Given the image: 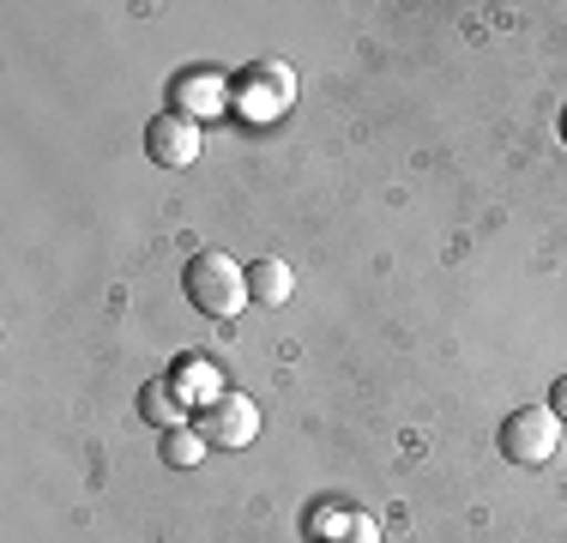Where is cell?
Here are the masks:
<instances>
[{"label": "cell", "mask_w": 567, "mask_h": 543, "mask_svg": "<svg viewBox=\"0 0 567 543\" xmlns=\"http://www.w3.org/2000/svg\"><path fill=\"white\" fill-rule=\"evenodd\" d=\"M182 290H187V303H194L199 315H212V320H229V315H241V308L254 303L248 272L229 260V254H194L187 272H182Z\"/></svg>", "instance_id": "1"}, {"label": "cell", "mask_w": 567, "mask_h": 543, "mask_svg": "<svg viewBox=\"0 0 567 543\" xmlns=\"http://www.w3.org/2000/svg\"><path fill=\"white\" fill-rule=\"evenodd\" d=\"M556 447H561V417L549 404H519L502 423V453L513 465H544Z\"/></svg>", "instance_id": "2"}, {"label": "cell", "mask_w": 567, "mask_h": 543, "mask_svg": "<svg viewBox=\"0 0 567 543\" xmlns=\"http://www.w3.org/2000/svg\"><path fill=\"white\" fill-rule=\"evenodd\" d=\"M199 434H206V447H248L260 434V411L241 392H218L212 404H199Z\"/></svg>", "instance_id": "3"}, {"label": "cell", "mask_w": 567, "mask_h": 543, "mask_svg": "<svg viewBox=\"0 0 567 543\" xmlns=\"http://www.w3.org/2000/svg\"><path fill=\"white\" fill-rule=\"evenodd\" d=\"M145 152H152V163H164V170H187V163L199 157V121L187 115H157L152 127H145Z\"/></svg>", "instance_id": "4"}, {"label": "cell", "mask_w": 567, "mask_h": 543, "mask_svg": "<svg viewBox=\"0 0 567 543\" xmlns=\"http://www.w3.org/2000/svg\"><path fill=\"white\" fill-rule=\"evenodd\" d=\"M236 98H241V109H248L254 121L284 115V109H290V98H296V79L284 73V66H254V73L236 85Z\"/></svg>", "instance_id": "5"}, {"label": "cell", "mask_w": 567, "mask_h": 543, "mask_svg": "<svg viewBox=\"0 0 567 543\" xmlns=\"http://www.w3.org/2000/svg\"><path fill=\"white\" fill-rule=\"evenodd\" d=\"M169 103H175V115H187V121H212L229 109V85L218 73H182L169 85Z\"/></svg>", "instance_id": "6"}, {"label": "cell", "mask_w": 567, "mask_h": 543, "mask_svg": "<svg viewBox=\"0 0 567 543\" xmlns=\"http://www.w3.org/2000/svg\"><path fill=\"white\" fill-rule=\"evenodd\" d=\"M290 266H284V260H254L248 266V296H254V303H284V296H290Z\"/></svg>", "instance_id": "7"}, {"label": "cell", "mask_w": 567, "mask_h": 543, "mask_svg": "<svg viewBox=\"0 0 567 543\" xmlns=\"http://www.w3.org/2000/svg\"><path fill=\"white\" fill-rule=\"evenodd\" d=\"M169 387H175V399H182V404H212V399H218V375H212L206 362H182V369L169 375Z\"/></svg>", "instance_id": "8"}, {"label": "cell", "mask_w": 567, "mask_h": 543, "mask_svg": "<svg viewBox=\"0 0 567 543\" xmlns=\"http://www.w3.org/2000/svg\"><path fill=\"white\" fill-rule=\"evenodd\" d=\"M140 411L152 417L157 429H182V411H187V404L175 399V387H169V380H145V392H140Z\"/></svg>", "instance_id": "9"}, {"label": "cell", "mask_w": 567, "mask_h": 543, "mask_svg": "<svg viewBox=\"0 0 567 543\" xmlns=\"http://www.w3.org/2000/svg\"><path fill=\"white\" fill-rule=\"evenodd\" d=\"M315 532L327 537V543H381V532H374L369 520H357V513H332V520L320 513V520H315Z\"/></svg>", "instance_id": "10"}, {"label": "cell", "mask_w": 567, "mask_h": 543, "mask_svg": "<svg viewBox=\"0 0 567 543\" xmlns=\"http://www.w3.org/2000/svg\"><path fill=\"white\" fill-rule=\"evenodd\" d=\"M199 453H206V434H199V429H169L164 434V459H169V465H199Z\"/></svg>", "instance_id": "11"}, {"label": "cell", "mask_w": 567, "mask_h": 543, "mask_svg": "<svg viewBox=\"0 0 567 543\" xmlns=\"http://www.w3.org/2000/svg\"><path fill=\"white\" fill-rule=\"evenodd\" d=\"M549 411H556V417H567V375L556 380V387H549Z\"/></svg>", "instance_id": "12"}, {"label": "cell", "mask_w": 567, "mask_h": 543, "mask_svg": "<svg viewBox=\"0 0 567 543\" xmlns=\"http://www.w3.org/2000/svg\"><path fill=\"white\" fill-rule=\"evenodd\" d=\"M561 140H567V115H561Z\"/></svg>", "instance_id": "13"}]
</instances>
